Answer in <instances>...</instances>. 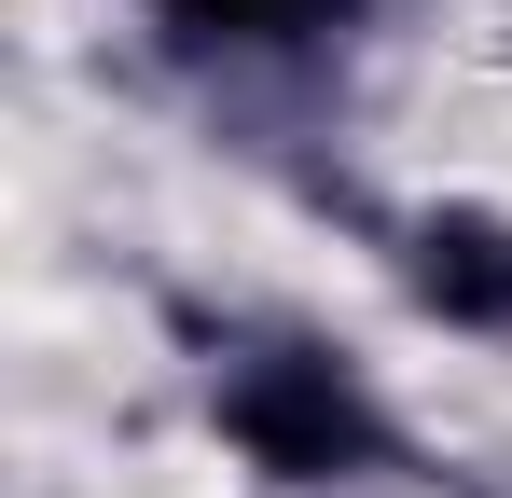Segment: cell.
<instances>
[{
	"label": "cell",
	"instance_id": "cell-1",
	"mask_svg": "<svg viewBox=\"0 0 512 498\" xmlns=\"http://www.w3.org/2000/svg\"><path fill=\"white\" fill-rule=\"evenodd\" d=\"M208 429L263 485H374V471H402V415L319 332H222L208 346Z\"/></svg>",
	"mask_w": 512,
	"mask_h": 498
},
{
	"label": "cell",
	"instance_id": "cell-2",
	"mask_svg": "<svg viewBox=\"0 0 512 498\" xmlns=\"http://www.w3.org/2000/svg\"><path fill=\"white\" fill-rule=\"evenodd\" d=\"M402 291L443 332H512V222L499 208H416L402 222Z\"/></svg>",
	"mask_w": 512,
	"mask_h": 498
},
{
	"label": "cell",
	"instance_id": "cell-3",
	"mask_svg": "<svg viewBox=\"0 0 512 498\" xmlns=\"http://www.w3.org/2000/svg\"><path fill=\"white\" fill-rule=\"evenodd\" d=\"M167 42H208V56H291V42H333L360 0H139Z\"/></svg>",
	"mask_w": 512,
	"mask_h": 498
}]
</instances>
